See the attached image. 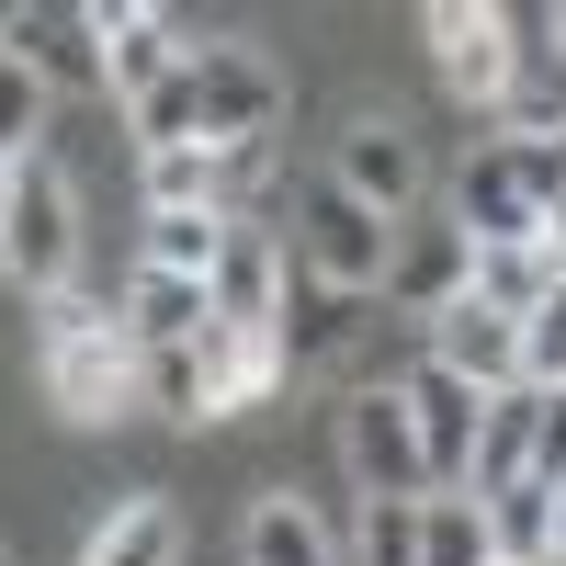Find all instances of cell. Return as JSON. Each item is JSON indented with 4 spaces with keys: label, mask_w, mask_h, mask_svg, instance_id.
<instances>
[{
    "label": "cell",
    "mask_w": 566,
    "mask_h": 566,
    "mask_svg": "<svg viewBox=\"0 0 566 566\" xmlns=\"http://www.w3.org/2000/svg\"><path fill=\"white\" fill-rule=\"evenodd\" d=\"M431 69L453 103H476L499 125V91H510V12L499 0H431Z\"/></svg>",
    "instance_id": "30bf717a"
},
{
    "label": "cell",
    "mask_w": 566,
    "mask_h": 566,
    "mask_svg": "<svg viewBox=\"0 0 566 566\" xmlns=\"http://www.w3.org/2000/svg\"><path fill=\"white\" fill-rule=\"evenodd\" d=\"M283 261H295L317 295H386V272H397V227L374 216V205H352L328 170H295V205H283Z\"/></svg>",
    "instance_id": "7a4b0ae2"
},
{
    "label": "cell",
    "mask_w": 566,
    "mask_h": 566,
    "mask_svg": "<svg viewBox=\"0 0 566 566\" xmlns=\"http://www.w3.org/2000/svg\"><path fill=\"white\" fill-rule=\"evenodd\" d=\"M239 566H328V533H317V510H306L295 488L250 499V533H239Z\"/></svg>",
    "instance_id": "ffe728a7"
},
{
    "label": "cell",
    "mask_w": 566,
    "mask_h": 566,
    "mask_svg": "<svg viewBox=\"0 0 566 566\" xmlns=\"http://www.w3.org/2000/svg\"><path fill=\"white\" fill-rule=\"evenodd\" d=\"M363 566H419V499H363Z\"/></svg>",
    "instance_id": "4316f807"
},
{
    "label": "cell",
    "mask_w": 566,
    "mask_h": 566,
    "mask_svg": "<svg viewBox=\"0 0 566 566\" xmlns=\"http://www.w3.org/2000/svg\"><path fill=\"white\" fill-rule=\"evenodd\" d=\"M488 317H544V295H555V261H544V239H510V250H476V283H464Z\"/></svg>",
    "instance_id": "44dd1931"
},
{
    "label": "cell",
    "mask_w": 566,
    "mask_h": 566,
    "mask_svg": "<svg viewBox=\"0 0 566 566\" xmlns=\"http://www.w3.org/2000/svg\"><path fill=\"white\" fill-rule=\"evenodd\" d=\"M193 363H205V419H239V408H261L283 374H295L283 328H205Z\"/></svg>",
    "instance_id": "9a60e30c"
},
{
    "label": "cell",
    "mask_w": 566,
    "mask_h": 566,
    "mask_svg": "<svg viewBox=\"0 0 566 566\" xmlns=\"http://www.w3.org/2000/svg\"><path fill=\"white\" fill-rule=\"evenodd\" d=\"M205 328H216L205 283H181V272H148V261H136V283H125V340H136V352H181V340H205Z\"/></svg>",
    "instance_id": "d6986e66"
},
{
    "label": "cell",
    "mask_w": 566,
    "mask_h": 566,
    "mask_svg": "<svg viewBox=\"0 0 566 566\" xmlns=\"http://www.w3.org/2000/svg\"><path fill=\"white\" fill-rule=\"evenodd\" d=\"M0 272H12V283H23L34 306L80 283V181H69V159H57V148L12 159V216H0Z\"/></svg>",
    "instance_id": "277c9868"
},
{
    "label": "cell",
    "mask_w": 566,
    "mask_h": 566,
    "mask_svg": "<svg viewBox=\"0 0 566 566\" xmlns=\"http://www.w3.org/2000/svg\"><path fill=\"white\" fill-rule=\"evenodd\" d=\"M34 363H45V408H57L69 431H114V419L136 408V374H148V352L125 340V317H103V328H34Z\"/></svg>",
    "instance_id": "5b68a950"
},
{
    "label": "cell",
    "mask_w": 566,
    "mask_h": 566,
    "mask_svg": "<svg viewBox=\"0 0 566 566\" xmlns=\"http://www.w3.org/2000/svg\"><path fill=\"white\" fill-rule=\"evenodd\" d=\"M0 566H12V555H0Z\"/></svg>",
    "instance_id": "d6a6232c"
},
{
    "label": "cell",
    "mask_w": 566,
    "mask_h": 566,
    "mask_svg": "<svg viewBox=\"0 0 566 566\" xmlns=\"http://www.w3.org/2000/svg\"><path fill=\"white\" fill-rule=\"evenodd\" d=\"M136 408H159V419H181V431H205V363H193V340H181V352H148Z\"/></svg>",
    "instance_id": "d4e9b609"
},
{
    "label": "cell",
    "mask_w": 566,
    "mask_h": 566,
    "mask_svg": "<svg viewBox=\"0 0 566 566\" xmlns=\"http://www.w3.org/2000/svg\"><path fill=\"white\" fill-rule=\"evenodd\" d=\"M522 374L533 386H566V283L544 295V317H522Z\"/></svg>",
    "instance_id": "83f0119b"
},
{
    "label": "cell",
    "mask_w": 566,
    "mask_h": 566,
    "mask_svg": "<svg viewBox=\"0 0 566 566\" xmlns=\"http://www.w3.org/2000/svg\"><path fill=\"white\" fill-rule=\"evenodd\" d=\"M181 57H193V45L170 34V12H148V0H114V12H103V80H114V103H125V114L148 103V91H159Z\"/></svg>",
    "instance_id": "2e32d148"
},
{
    "label": "cell",
    "mask_w": 566,
    "mask_h": 566,
    "mask_svg": "<svg viewBox=\"0 0 566 566\" xmlns=\"http://www.w3.org/2000/svg\"><path fill=\"white\" fill-rule=\"evenodd\" d=\"M328 181H340L352 205H374L386 227H408L431 170H419V136H408L397 114H352V125H340V148H328Z\"/></svg>",
    "instance_id": "ba28073f"
},
{
    "label": "cell",
    "mask_w": 566,
    "mask_h": 566,
    "mask_svg": "<svg viewBox=\"0 0 566 566\" xmlns=\"http://www.w3.org/2000/svg\"><path fill=\"white\" fill-rule=\"evenodd\" d=\"M566 205V136L555 148H522V136H476L453 170V227L476 250H510V239H544V216Z\"/></svg>",
    "instance_id": "3957f363"
},
{
    "label": "cell",
    "mask_w": 566,
    "mask_h": 566,
    "mask_svg": "<svg viewBox=\"0 0 566 566\" xmlns=\"http://www.w3.org/2000/svg\"><path fill=\"white\" fill-rule=\"evenodd\" d=\"M533 453H544V386L488 397V419H476V499L522 488V476H533Z\"/></svg>",
    "instance_id": "ac0fdd59"
},
{
    "label": "cell",
    "mask_w": 566,
    "mask_h": 566,
    "mask_svg": "<svg viewBox=\"0 0 566 566\" xmlns=\"http://www.w3.org/2000/svg\"><path fill=\"white\" fill-rule=\"evenodd\" d=\"M340 453H352V488H363V499H431L408 386H352V397H340Z\"/></svg>",
    "instance_id": "8992f818"
},
{
    "label": "cell",
    "mask_w": 566,
    "mask_h": 566,
    "mask_svg": "<svg viewBox=\"0 0 566 566\" xmlns=\"http://www.w3.org/2000/svg\"><path fill=\"white\" fill-rule=\"evenodd\" d=\"M80 566H181V510H170L159 488H125L103 522H91Z\"/></svg>",
    "instance_id": "e0dca14e"
},
{
    "label": "cell",
    "mask_w": 566,
    "mask_h": 566,
    "mask_svg": "<svg viewBox=\"0 0 566 566\" xmlns=\"http://www.w3.org/2000/svg\"><path fill=\"white\" fill-rule=\"evenodd\" d=\"M419 566H499V544H488V499H476V488L419 499Z\"/></svg>",
    "instance_id": "603a6c76"
},
{
    "label": "cell",
    "mask_w": 566,
    "mask_h": 566,
    "mask_svg": "<svg viewBox=\"0 0 566 566\" xmlns=\"http://www.w3.org/2000/svg\"><path fill=\"white\" fill-rule=\"evenodd\" d=\"M0 216H12V159H0Z\"/></svg>",
    "instance_id": "1f68e13d"
},
{
    "label": "cell",
    "mask_w": 566,
    "mask_h": 566,
    "mask_svg": "<svg viewBox=\"0 0 566 566\" xmlns=\"http://www.w3.org/2000/svg\"><path fill=\"white\" fill-rule=\"evenodd\" d=\"M45 103H57V91H45L12 45H0V159H34V136H45Z\"/></svg>",
    "instance_id": "484cf974"
},
{
    "label": "cell",
    "mask_w": 566,
    "mask_h": 566,
    "mask_svg": "<svg viewBox=\"0 0 566 566\" xmlns=\"http://www.w3.org/2000/svg\"><path fill=\"white\" fill-rule=\"evenodd\" d=\"M283 295H295L283 239H272V227H250V216H227V250H216V272H205L216 328H283Z\"/></svg>",
    "instance_id": "8fae6325"
},
{
    "label": "cell",
    "mask_w": 566,
    "mask_h": 566,
    "mask_svg": "<svg viewBox=\"0 0 566 566\" xmlns=\"http://www.w3.org/2000/svg\"><path fill=\"white\" fill-rule=\"evenodd\" d=\"M544 261H555V283H566V205L544 216Z\"/></svg>",
    "instance_id": "f546056e"
},
{
    "label": "cell",
    "mask_w": 566,
    "mask_h": 566,
    "mask_svg": "<svg viewBox=\"0 0 566 566\" xmlns=\"http://www.w3.org/2000/svg\"><path fill=\"white\" fill-rule=\"evenodd\" d=\"M419 328H431V363H442V374H464L476 397H510V386H533V374H522V317H488L476 295H464V306L419 317Z\"/></svg>",
    "instance_id": "4fadbf2b"
},
{
    "label": "cell",
    "mask_w": 566,
    "mask_h": 566,
    "mask_svg": "<svg viewBox=\"0 0 566 566\" xmlns=\"http://www.w3.org/2000/svg\"><path fill=\"white\" fill-rule=\"evenodd\" d=\"M488 544H499V566H555V488L544 476L499 488L488 499Z\"/></svg>",
    "instance_id": "7402d4cb"
},
{
    "label": "cell",
    "mask_w": 566,
    "mask_h": 566,
    "mask_svg": "<svg viewBox=\"0 0 566 566\" xmlns=\"http://www.w3.org/2000/svg\"><path fill=\"white\" fill-rule=\"evenodd\" d=\"M283 125V80L250 57V45H193L148 103H136V148H261Z\"/></svg>",
    "instance_id": "6da1fadb"
},
{
    "label": "cell",
    "mask_w": 566,
    "mask_h": 566,
    "mask_svg": "<svg viewBox=\"0 0 566 566\" xmlns=\"http://www.w3.org/2000/svg\"><path fill=\"white\" fill-rule=\"evenodd\" d=\"M397 386H408V419H419V464H431V499L476 488V419H488V397L464 386V374H442L431 352H419Z\"/></svg>",
    "instance_id": "9c48e42d"
},
{
    "label": "cell",
    "mask_w": 566,
    "mask_h": 566,
    "mask_svg": "<svg viewBox=\"0 0 566 566\" xmlns=\"http://www.w3.org/2000/svg\"><path fill=\"white\" fill-rule=\"evenodd\" d=\"M533 476H544V488L566 476V386H544V453H533Z\"/></svg>",
    "instance_id": "f1b7e54d"
},
{
    "label": "cell",
    "mask_w": 566,
    "mask_h": 566,
    "mask_svg": "<svg viewBox=\"0 0 566 566\" xmlns=\"http://www.w3.org/2000/svg\"><path fill=\"white\" fill-rule=\"evenodd\" d=\"M227 250V216H148V272H181V283H205Z\"/></svg>",
    "instance_id": "cb8c5ba5"
},
{
    "label": "cell",
    "mask_w": 566,
    "mask_h": 566,
    "mask_svg": "<svg viewBox=\"0 0 566 566\" xmlns=\"http://www.w3.org/2000/svg\"><path fill=\"white\" fill-rule=\"evenodd\" d=\"M499 136H522V148H555V136H566V0H555V12H510Z\"/></svg>",
    "instance_id": "52a82bcc"
},
{
    "label": "cell",
    "mask_w": 566,
    "mask_h": 566,
    "mask_svg": "<svg viewBox=\"0 0 566 566\" xmlns=\"http://www.w3.org/2000/svg\"><path fill=\"white\" fill-rule=\"evenodd\" d=\"M464 283H476V239H464L453 216H408V227H397V272H386V295L419 306V317H442V306H464Z\"/></svg>",
    "instance_id": "5bb4252c"
},
{
    "label": "cell",
    "mask_w": 566,
    "mask_h": 566,
    "mask_svg": "<svg viewBox=\"0 0 566 566\" xmlns=\"http://www.w3.org/2000/svg\"><path fill=\"white\" fill-rule=\"evenodd\" d=\"M555 566H566V476H555Z\"/></svg>",
    "instance_id": "4dcf8cb0"
},
{
    "label": "cell",
    "mask_w": 566,
    "mask_h": 566,
    "mask_svg": "<svg viewBox=\"0 0 566 566\" xmlns=\"http://www.w3.org/2000/svg\"><path fill=\"white\" fill-rule=\"evenodd\" d=\"M0 45L45 80V91H114L103 80V12H69V0H23L12 23H0Z\"/></svg>",
    "instance_id": "7c38bea8"
}]
</instances>
